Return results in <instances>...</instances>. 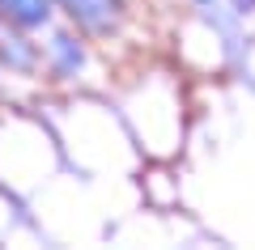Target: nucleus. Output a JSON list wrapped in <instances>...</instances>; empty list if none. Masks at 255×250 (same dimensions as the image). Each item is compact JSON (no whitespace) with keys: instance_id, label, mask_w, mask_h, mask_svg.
<instances>
[{"instance_id":"obj_1","label":"nucleus","mask_w":255,"mask_h":250,"mask_svg":"<svg viewBox=\"0 0 255 250\" xmlns=\"http://www.w3.org/2000/svg\"><path fill=\"white\" fill-rule=\"evenodd\" d=\"M68 13H73L81 26L90 30H111L119 21V0H64Z\"/></svg>"},{"instance_id":"obj_2","label":"nucleus","mask_w":255,"mask_h":250,"mask_svg":"<svg viewBox=\"0 0 255 250\" xmlns=\"http://www.w3.org/2000/svg\"><path fill=\"white\" fill-rule=\"evenodd\" d=\"M9 4V13L17 21H26V26H38V21L47 17V0H4Z\"/></svg>"},{"instance_id":"obj_3","label":"nucleus","mask_w":255,"mask_h":250,"mask_svg":"<svg viewBox=\"0 0 255 250\" xmlns=\"http://www.w3.org/2000/svg\"><path fill=\"white\" fill-rule=\"evenodd\" d=\"M55 55H60L64 72H77V68H81V47H73V38H55Z\"/></svg>"},{"instance_id":"obj_4","label":"nucleus","mask_w":255,"mask_h":250,"mask_svg":"<svg viewBox=\"0 0 255 250\" xmlns=\"http://www.w3.org/2000/svg\"><path fill=\"white\" fill-rule=\"evenodd\" d=\"M234 4H238L243 13H251V9H255V0H234Z\"/></svg>"},{"instance_id":"obj_5","label":"nucleus","mask_w":255,"mask_h":250,"mask_svg":"<svg viewBox=\"0 0 255 250\" xmlns=\"http://www.w3.org/2000/svg\"><path fill=\"white\" fill-rule=\"evenodd\" d=\"M200 4H209V0H200Z\"/></svg>"}]
</instances>
